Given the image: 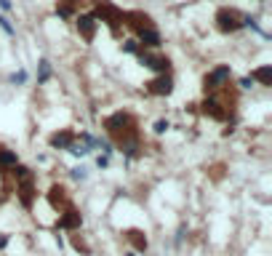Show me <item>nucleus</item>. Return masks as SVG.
Masks as SVG:
<instances>
[{
  "mask_svg": "<svg viewBox=\"0 0 272 256\" xmlns=\"http://www.w3.org/2000/svg\"><path fill=\"white\" fill-rule=\"evenodd\" d=\"M104 125H107L110 136L115 139V144L134 160V158L139 155V131H136V120H134L128 112H115L112 118L104 120Z\"/></svg>",
  "mask_w": 272,
  "mask_h": 256,
  "instance_id": "1",
  "label": "nucleus"
},
{
  "mask_svg": "<svg viewBox=\"0 0 272 256\" xmlns=\"http://www.w3.org/2000/svg\"><path fill=\"white\" fill-rule=\"evenodd\" d=\"M11 176L16 182V197L24 208H32L35 197H38V187H35V173L27 166H14L11 168Z\"/></svg>",
  "mask_w": 272,
  "mask_h": 256,
  "instance_id": "2",
  "label": "nucleus"
},
{
  "mask_svg": "<svg viewBox=\"0 0 272 256\" xmlns=\"http://www.w3.org/2000/svg\"><path fill=\"white\" fill-rule=\"evenodd\" d=\"M93 16L102 19L104 24H107V27L112 30V35H117V32H120V27H123V11H120V8H115V6L110 3V0H96Z\"/></svg>",
  "mask_w": 272,
  "mask_h": 256,
  "instance_id": "3",
  "label": "nucleus"
},
{
  "mask_svg": "<svg viewBox=\"0 0 272 256\" xmlns=\"http://www.w3.org/2000/svg\"><path fill=\"white\" fill-rule=\"evenodd\" d=\"M230 78H232V69L230 64H219L214 67L211 72L203 78V88H206V94H214V91H221L224 86L230 83Z\"/></svg>",
  "mask_w": 272,
  "mask_h": 256,
  "instance_id": "4",
  "label": "nucleus"
},
{
  "mask_svg": "<svg viewBox=\"0 0 272 256\" xmlns=\"http://www.w3.org/2000/svg\"><path fill=\"white\" fill-rule=\"evenodd\" d=\"M216 27H219V32H224V35L238 32V30H243V14H240V11H235V8H219Z\"/></svg>",
  "mask_w": 272,
  "mask_h": 256,
  "instance_id": "5",
  "label": "nucleus"
},
{
  "mask_svg": "<svg viewBox=\"0 0 272 256\" xmlns=\"http://www.w3.org/2000/svg\"><path fill=\"white\" fill-rule=\"evenodd\" d=\"M136 59H139L141 67H147V69H152V72H158V75H165V72L171 69V62L165 59V56L152 54V51H147V48H141V51L136 54Z\"/></svg>",
  "mask_w": 272,
  "mask_h": 256,
  "instance_id": "6",
  "label": "nucleus"
},
{
  "mask_svg": "<svg viewBox=\"0 0 272 256\" xmlns=\"http://www.w3.org/2000/svg\"><path fill=\"white\" fill-rule=\"evenodd\" d=\"M80 224H83V216H80V211L69 203L67 208H62L59 211V219H56V229H67V232H78L80 229Z\"/></svg>",
  "mask_w": 272,
  "mask_h": 256,
  "instance_id": "7",
  "label": "nucleus"
},
{
  "mask_svg": "<svg viewBox=\"0 0 272 256\" xmlns=\"http://www.w3.org/2000/svg\"><path fill=\"white\" fill-rule=\"evenodd\" d=\"M75 24H78V32L83 35V40L91 43L93 38H96V30H99V19L93 16V14H80L75 19Z\"/></svg>",
  "mask_w": 272,
  "mask_h": 256,
  "instance_id": "8",
  "label": "nucleus"
},
{
  "mask_svg": "<svg viewBox=\"0 0 272 256\" xmlns=\"http://www.w3.org/2000/svg\"><path fill=\"white\" fill-rule=\"evenodd\" d=\"M136 43L141 45V48H147V51H152V48H160V32L155 30V24H150V27H141V30H136Z\"/></svg>",
  "mask_w": 272,
  "mask_h": 256,
  "instance_id": "9",
  "label": "nucleus"
},
{
  "mask_svg": "<svg viewBox=\"0 0 272 256\" xmlns=\"http://www.w3.org/2000/svg\"><path fill=\"white\" fill-rule=\"evenodd\" d=\"M147 91L152 96H171L174 94V78L165 72V75H158L155 80H150L147 83Z\"/></svg>",
  "mask_w": 272,
  "mask_h": 256,
  "instance_id": "10",
  "label": "nucleus"
},
{
  "mask_svg": "<svg viewBox=\"0 0 272 256\" xmlns=\"http://www.w3.org/2000/svg\"><path fill=\"white\" fill-rule=\"evenodd\" d=\"M200 110H203V115H208V118H214V120H227L230 118V112L221 110V101L214 99V96H208L203 104H200Z\"/></svg>",
  "mask_w": 272,
  "mask_h": 256,
  "instance_id": "11",
  "label": "nucleus"
},
{
  "mask_svg": "<svg viewBox=\"0 0 272 256\" xmlns=\"http://www.w3.org/2000/svg\"><path fill=\"white\" fill-rule=\"evenodd\" d=\"M48 203L56 208V211H62V208L69 206V195H67V190L62 187V184H54V187H51V192H48Z\"/></svg>",
  "mask_w": 272,
  "mask_h": 256,
  "instance_id": "12",
  "label": "nucleus"
},
{
  "mask_svg": "<svg viewBox=\"0 0 272 256\" xmlns=\"http://www.w3.org/2000/svg\"><path fill=\"white\" fill-rule=\"evenodd\" d=\"M75 136L78 134H72V131H56V134H51V139H48V144L56 149H69V144L75 142Z\"/></svg>",
  "mask_w": 272,
  "mask_h": 256,
  "instance_id": "13",
  "label": "nucleus"
},
{
  "mask_svg": "<svg viewBox=\"0 0 272 256\" xmlns=\"http://www.w3.org/2000/svg\"><path fill=\"white\" fill-rule=\"evenodd\" d=\"M14 166H19V158L14 149H8V147H0V173H8Z\"/></svg>",
  "mask_w": 272,
  "mask_h": 256,
  "instance_id": "14",
  "label": "nucleus"
},
{
  "mask_svg": "<svg viewBox=\"0 0 272 256\" xmlns=\"http://www.w3.org/2000/svg\"><path fill=\"white\" fill-rule=\"evenodd\" d=\"M126 240L131 243L136 251H147V235H144L141 229H128V232H126Z\"/></svg>",
  "mask_w": 272,
  "mask_h": 256,
  "instance_id": "15",
  "label": "nucleus"
},
{
  "mask_svg": "<svg viewBox=\"0 0 272 256\" xmlns=\"http://www.w3.org/2000/svg\"><path fill=\"white\" fill-rule=\"evenodd\" d=\"M251 78H254V83L259 80V83H262V86H272V64L259 67L256 72H251Z\"/></svg>",
  "mask_w": 272,
  "mask_h": 256,
  "instance_id": "16",
  "label": "nucleus"
},
{
  "mask_svg": "<svg viewBox=\"0 0 272 256\" xmlns=\"http://www.w3.org/2000/svg\"><path fill=\"white\" fill-rule=\"evenodd\" d=\"M48 80H51V62L40 59L38 62V83H48Z\"/></svg>",
  "mask_w": 272,
  "mask_h": 256,
  "instance_id": "17",
  "label": "nucleus"
},
{
  "mask_svg": "<svg viewBox=\"0 0 272 256\" xmlns=\"http://www.w3.org/2000/svg\"><path fill=\"white\" fill-rule=\"evenodd\" d=\"M72 248H75V251H80V253H86V256L91 253V246L86 243V238H83L80 232H75V235H72Z\"/></svg>",
  "mask_w": 272,
  "mask_h": 256,
  "instance_id": "18",
  "label": "nucleus"
},
{
  "mask_svg": "<svg viewBox=\"0 0 272 256\" xmlns=\"http://www.w3.org/2000/svg\"><path fill=\"white\" fill-rule=\"evenodd\" d=\"M67 152H72L75 158H86V155L91 152V149H88L86 144H80V142H78V139H75V142H72V144H69V149H67Z\"/></svg>",
  "mask_w": 272,
  "mask_h": 256,
  "instance_id": "19",
  "label": "nucleus"
},
{
  "mask_svg": "<svg viewBox=\"0 0 272 256\" xmlns=\"http://www.w3.org/2000/svg\"><path fill=\"white\" fill-rule=\"evenodd\" d=\"M69 176H72L75 182H86L88 179V168L86 166H75L72 171H69Z\"/></svg>",
  "mask_w": 272,
  "mask_h": 256,
  "instance_id": "20",
  "label": "nucleus"
},
{
  "mask_svg": "<svg viewBox=\"0 0 272 256\" xmlns=\"http://www.w3.org/2000/svg\"><path fill=\"white\" fill-rule=\"evenodd\" d=\"M184 238H187V224L182 222V224H179V229H176V235H174V248H182Z\"/></svg>",
  "mask_w": 272,
  "mask_h": 256,
  "instance_id": "21",
  "label": "nucleus"
},
{
  "mask_svg": "<svg viewBox=\"0 0 272 256\" xmlns=\"http://www.w3.org/2000/svg\"><path fill=\"white\" fill-rule=\"evenodd\" d=\"M0 30H3L6 35H8V38H14V35H16V30H14V24H11V21L3 16V14H0Z\"/></svg>",
  "mask_w": 272,
  "mask_h": 256,
  "instance_id": "22",
  "label": "nucleus"
},
{
  "mask_svg": "<svg viewBox=\"0 0 272 256\" xmlns=\"http://www.w3.org/2000/svg\"><path fill=\"white\" fill-rule=\"evenodd\" d=\"M8 80H11L14 86H24V83H27V72H24V69H19V72H14Z\"/></svg>",
  "mask_w": 272,
  "mask_h": 256,
  "instance_id": "23",
  "label": "nucleus"
},
{
  "mask_svg": "<svg viewBox=\"0 0 272 256\" xmlns=\"http://www.w3.org/2000/svg\"><path fill=\"white\" fill-rule=\"evenodd\" d=\"M123 51H126V54H131V56H136V54L141 51V45H139L136 40H126V43H123Z\"/></svg>",
  "mask_w": 272,
  "mask_h": 256,
  "instance_id": "24",
  "label": "nucleus"
},
{
  "mask_svg": "<svg viewBox=\"0 0 272 256\" xmlns=\"http://www.w3.org/2000/svg\"><path fill=\"white\" fill-rule=\"evenodd\" d=\"M168 128H171V123H168V120H158L155 125H152V131H155V134H165Z\"/></svg>",
  "mask_w": 272,
  "mask_h": 256,
  "instance_id": "25",
  "label": "nucleus"
},
{
  "mask_svg": "<svg viewBox=\"0 0 272 256\" xmlns=\"http://www.w3.org/2000/svg\"><path fill=\"white\" fill-rule=\"evenodd\" d=\"M110 166V155H99L96 158V168H107Z\"/></svg>",
  "mask_w": 272,
  "mask_h": 256,
  "instance_id": "26",
  "label": "nucleus"
},
{
  "mask_svg": "<svg viewBox=\"0 0 272 256\" xmlns=\"http://www.w3.org/2000/svg\"><path fill=\"white\" fill-rule=\"evenodd\" d=\"M251 86H254V78H251V75L240 78V88H251Z\"/></svg>",
  "mask_w": 272,
  "mask_h": 256,
  "instance_id": "27",
  "label": "nucleus"
},
{
  "mask_svg": "<svg viewBox=\"0 0 272 256\" xmlns=\"http://www.w3.org/2000/svg\"><path fill=\"white\" fill-rule=\"evenodd\" d=\"M0 8H3V11H11V8H14V3H11V0H0Z\"/></svg>",
  "mask_w": 272,
  "mask_h": 256,
  "instance_id": "28",
  "label": "nucleus"
},
{
  "mask_svg": "<svg viewBox=\"0 0 272 256\" xmlns=\"http://www.w3.org/2000/svg\"><path fill=\"white\" fill-rule=\"evenodd\" d=\"M8 240H11V238H8V235H0V251H3V248H6V246H8Z\"/></svg>",
  "mask_w": 272,
  "mask_h": 256,
  "instance_id": "29",
  "label": "nucleus"
},
{
  "mask_svg": "<svg viewBox=\"0 0 272 256\" xmlns=\"http://www.w3.org/2000/svg\"><path fill=\"white\" fill-rule=\"evenodd\" d=\"M128 256H134V253H128Z\"/></svg>",
  "mask_w": 272,
  "mask_h": 256,
  "instance_id": "30",
  "label": "nucleus"
}]
</instances>
